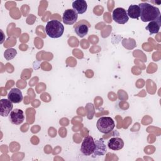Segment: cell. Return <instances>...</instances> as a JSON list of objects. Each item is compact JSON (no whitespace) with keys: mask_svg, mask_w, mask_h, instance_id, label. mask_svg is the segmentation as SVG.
Segmentation results:
<instances>
[{"mask_svg":"<svg viewBox=\"0 0 161 161\" xmlns=\"http://www.w3.org/2000/svg\"><path fill=\"white\" fill-rule=\"evenodd\" d=\"M78 14L72 9H66L62 16V21L64 24L71 25L75 23L77 19Z\"/></svg>","mask_w":161,"mask_h":161,"instance_id":"cell-7","label":"cell"},{"mask_svg":"<svg viewBox=\"0 0 161 161\" xmlns=\"http://www.w3.org/2000/svg\"><path fill=\"white\" fill-rule=\"evenodd\" d=\"M96 147L95 141L91 136H86L80 146L81 153L86 156H90L94 151Z\"/></svg>","mask_w":161,"mask_h":161,"instance_id":"cell-4","label":"cell"},{"mask_svg":"<svg viewBox=\"0 0 161 161\" xmlns=\"http://www.w3.org/2000/svg\"><path fill=\"white\" fill-rule=\"evenodd\" d=\"M90 26L91 25L89 24V23L83 19L79 21L74 26V31L79 37L82 38L87 34L89 28Z\"/></svg>","mask_w":161,"mask_h":161,"instance_id":"cell-8","label":"cell"},{"mask_svg":"<svg viewBox=\"0 0 161 161\" xmlns=\"http://www.w3.org/2000/svg\"><path fill=\"white\" fill-rule=\"evenodd\" d=\"M8 99L13 103H19L23 100L22 92L18 88H13L8 94Z\"/></svg>","mask_w":161,"mask_h":161,"instance_id":"cell-11","label":"cell"},{"mask_svg":"<svg viewBox=\"0 0 161 161\" xmlns=\"http://www.w3.org/2000/svg\"><path fill=\"white\" fill-rule=\"evenodd\" d=\"M72 8L77 14H83L87 9V3L84 0H75L72 3Z\"/></svg>","mask_w":161,"mask_h":161,"instance_id":"cell-13","label":"cell"},{"mask_svg":"<svg viewBox=\"0 0 161 161\" xmlns=\"http://www.w3.org/2000/svg\"><path fill=\"white\" fill-rule=\"evenodd\" d=\"M45 31L47 35L50 38H60L64 32V26L60 21L52 19L47 22L45 26Z\"/></svg>","mask_w":161,"mask_h":161,"instance_id":"cell-2","label":"cell"},{"mask_svg":"<svg viewBox=\"0 0 161 161\" xmlns=\"http://www.w3.org/2000/svg\"><path fill=\"white\" fill-rule=\"evenodd\" d=\"M96 126L101 133L108 134L113 130L115 126V123L111 117L103 116L99 118L97 120Z\"/></svg>","mask_w":161,"mask_h":161,"instance_id":"cell-3","label":"cell"},{"mask_svg":"<svg viewBox=\"0 0 161 161\" xmlns=\"http://www.w3.org/2000/svg\"><path fill=\"white\" fill-rule=\"evenodd\" d=\"M161 26V21H150L145 27V29L150 32V34H157L160 30Z\"/></svg>","mask_w":161,"mask_h":161,"instance_id":"cell-15","label":"cell"},{"mask_svg":"<svg viewBox=\"0 0 161 161\" xmlns=\"http://www.w3.org/2000/svg\"><path fill=\"white\" fill-rule=\"evenodd\" d=\"M9 119L10 122L13 125H20L25 119L24 112L23 110L16 108L11 111L9 116Z\"/></svg>","mask_w":161,"mask_h":161,"instance_id":"cell-6","label":"cell"},{"mask_svg":"<svg viewBox=\"0 0 161 161\" xmlns=\"http://www.w3.org/2000/svg\"><path fill=\"white\" fill-rule=\"evenodd\" d=\"M113 19L117 23L124 25L128 22L129 17L126 11L123 8H117L113 11Z\"/></svg>","mask_w":161,"mask_h":161,"instance_id":"cell-5","label":"cell"},{"mask_svg":"<svg viewBox=\"0 0 161 161\" xmlns=\"http://www.w3.org/2000/svg\"><path fill=\"white\" fill-rule=\"evenodd\" d=\"M126 12L128 17L132 19H138L140 16V9L138 5H130Z\"/></svg>","mask_w":161,"mask_h":161,"instance_id":"cell-14","label":"cell"},{"mask_svg":"<svg viewBox=\"0 0 161 161\" xmlns=\"http://www.w3.org/2000/svg\"><path fill=\"white\" fill-rule=\"evenodd\" d=\"M108 148L113 150H119L124 146L123 140L119 137H113L108 142Z\"/></svg>","mask_w":161,"mask_h":161,"instance_id":"cell-12","label":"cell"},{"mask_svg":"<svg viewBox=\"0 0 161 161\" xmlns=\"http://www.w3.org/2000/svg\"><path fill=\"white\" fill-rule=\"evenodd\" d=\"M95 141V149L92 154L91 155V157L92 158H94L97 156H102L106 154L107 152V148L106 146L103 141V138H101L97 140H94Z\"/></svg>","mask_w":161,"mask_h":161,"instance_id":"cell-9","label":"cell"},{"mask_svg":"<svg viewBox=\"0 0 161 161\" xmlns=\"http://www.w3.org/2000/svg\"><path fill=\"white\" fill-rule=\"evenodd\" d=\"M17 54V51L16 49L11 48H8L7 50H5L4 53V57L6 60H10L15 57V56Z\"/></svg>","mask_w":161,"mask_h":161,"instance_id":"cell-16","label":"cell"},{"mask_svg":"<svg viewBox=\"0 0 161 161\" xmlns=\"http://www.w3.org/2000/svg\"><path fill=\"white\" fill-rule=\"evenodd\" d=\"M140 9V18L143 22L161 21V14L158 8L147 3L138 4Z\"/></svg>","mask_w":161,"mask_h":161,"instance_id":"cell-1","label":"cell"},{"mask_svg":"<svg viewBox=\"0 0 161 161\" xmlns=\"http://www.w3.org/2000/svg\"><path fill=\"white\" fill-rule=\"evenodd\" d=\"M13 103L8 99H2L0 100V108L1 116L3 117L8 116L13 109Z\"/></svg>","mask_w":161,"mask_h":161,"instance_id":"cell-10","label":"cell"}]
</instances>
